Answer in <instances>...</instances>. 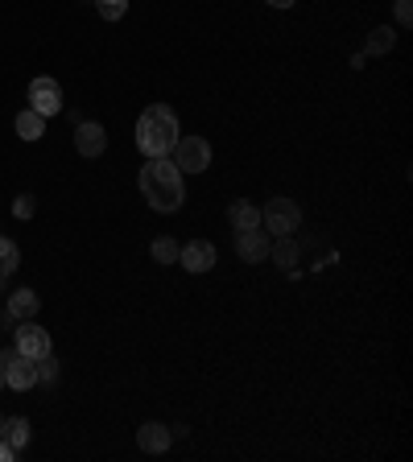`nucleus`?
I'll return each mask as SVG.
<instances>
[{"label": "nucleus", "mask_w": 413, "mask_h": 462, "mask_svg": "<svg viewBox=\"0 0 413 462\" xmlns=\"http://www.w3.org/2000/svg\"><path fill=\"white\" fill-rule=\"evenodd\" d=\"M141 194L145 203L153 206V211H162V215H170V211H178L186 198V182H182V170H178L170 157H149V162L141 165Z\"/></svg>", "instance_id": "1"}, {"label": "nucleus", "mask_w": 413, "mask_h": 462, "mask_svg": "<svg viewBox=\"0 0 413 462\" xmlns=\"http://www.w3.org/2000/svg\"><path fill=\"white\" fill-rule=\"evenodd\" d=\"M174 140H178V116H174V108L153 104V108L141 112V120H137V149H141L145 157H170Z\"/></svg>", "instance_id": "2"}, {"label": "nucleus", "mask_w": 413, "mask_h": 462, "mask_svg": "<svg viewBox=\"0 0 413 462\" xmlns=\"http://www.w3.org/2000/svg\"><path fill=\"white\" fill-rule=\"evenodd\" d=\"M261 227L269 236H294L302 227V211L294 198H269V206L261 211Z\"/></svg>", "instance_id": "3"}, {"label": "nucleus", "mask_w": 413, "mask_h": 462, "mask_svg": "<svg viewBox=\"0 0 413 462\" xmlns=\"http://www.w3.org/2000/svg\"><path fill=\"white\" fill-rule=\"evenodd\" d=\"M0 364H4V384H9L13 392H25V388L38 384V359L21 355L17 347H4V351H0Z\"/></svg>", "instance_id": "4"}, {"label": "nucleus", "mask_w": 413, "mask_h": 462, "mask_svg": "<svg viewBox=\"0 0 413 462\" xmlns=\"http://www.w3.org/2000/svg\"><path fill=\"white\" fill-rule=\"evenodd\" d=\"M170 153H174L170 162H174L182 173H203L206 165H211V145H206L203 137H178Z\"/></svg>", "instance_id": "5"}, {"label": "nucleus", "mask_w": 413, "mask_h": 462, "mask_svg": "<svg viewBox=\"0 0 413 462\" xmlns=\"http://www.w3.org/2000/svg\"><path fill=\"white\" fill-rule=\"evenodd\" d=\"M30 108L42 112V116H58L63 112V87H58V79L50 75H38L30 83Z\"/></svg>", "instance_id": "6"}, {"label": "nucleus", "mask_w": 413, "mask_h": 462, "mask_svg": "<svg viewBox=\"0 0 413 462\" xmlns=\"http://www.w3.org/2000/svg\"><path fill=\"white\" fill-rule=\"evenodd\" d=\"M13 347H17L21 355H30V359H42V355L55 351V347H50V334L33 323V318L17 323V331H13Z\"/></svg>", "instance_id": "7"}, {"label": "nucleus", "mask_w": 413, "mask_h": 462, "mask_svg": "<svg viewBox=\"0 0 413 462\" xmlns=\"http://www.w3.org/2000/svg\"><path fill=\"white\" fill-rule=\"evenodd\" d=\"M269 248H273V236L265 227H252V231H236V256L244 265H261L269 260Z\"/></svg>", "instance_id": "8"}, {"label": "nucleus", "mask_w": 413, "mask_h": 462, "mask_svg": "<svg viewBox=\"0 0 413 462\" xmlns=\"http://www.w3.org/2000/svg\"><path fill=\"white\" fill-rule=\"evenodd\" d=\"M178 265L190 269V273L215 269V244H206V239H190V244L178 248Z\"/></svg>", "instance_id": "9"}, {"label": "nucleus", "mask_w": 413, "mask_h": 462, "mask_svg": "<svg viewBox=\"0 0 413 462\" xmlns=\"http://www.w3.org/2000/svg\"><path fill=\"white\" fill-rule=\"evenodd\" d=\"M75 149L83 153V157H99V153L108 149V132H104V124H96V120H79Z\"/></svg>", "instance_id": "10"}, {"label": "nucleus", "mask_w": 413, "mask_h": 462, "mask_svg": "<svg viewBox=\"0 0 413 462\" xmlns=\"http://www.w3.org/2000/svg\"><path fill=\"white\" fill-rule=\"evenodd\" d=\"M170 441H174V433H170V425H162V421H145L141 430H137V446H141L145 454H165Z\"/></svg>", "instance_id": "11"}, {"label": "nucleus", "mask_w": 413, "mask_h": 462, "mask_svg": "<svg viewBox=\"0 0 413 462\" xmlns=\"http://www.w3.org/2000/svg\"><path fill=\"white\" fill-rule=\"evenodd\" d=\"M0 441H4V446H9L13 454L25 450V446H30V421H25V417L0 421Z\"/></svg>", "instance_id": "12"}, {"label": "nucleus", "mask_w": 413, "mask_h": 462, "mask_svg": "<svg viewBox=\"0 0 413 462\" xmlns=\"http://www.w3.org/2000/svg\"><path fill=\"white\" fill-rule=\"evenodd\" d=\"M4 310H9L17 323H25V318H33V314L42 310V298H38L33 290H17V293L9 298V306H4Z\"/></svg>", "instance_id": "13"}, {"label": "nucleus", "mask_w": 413, "mask_h": 462, "mask_svg": "<svg viewBox=\"0 0 413 462\" xmlns=\"http://www.w3.org/2000/svg\"><path fill=\"white\" fill-rule=\"evenodd\" d=\"M228 223H232V231H252V227H261V211L240 198V203L228 206Z\"/></svg>", "instance_id": "14"}, {"label": "nucleus", "mask_w": 413, "mask_h": 462, "mask_svg": "<svg viewBox=\"0 0 413 462\" xmlns=\"http://www.w3.org/2000/svg\"><path fill=\"white\" fill-rule=\"evenodd\" d=\"M42 132H46V116H42V112L25 108L21 116H17V137H21V140H42Z\"/></svg>", "instance_id": "15"}, {"label": "nucleus", "mask_w": 413, "mask_h": 462, "mask_svg": "<svg viewBox=\"0 0 413 462\" xmlns=\"http://www.w3.org/2000/svg\"><path fill=\"white\" fill-rule=\"evenodd\" d=\"M269 256L277 260L282 269H294V265H298V244H294V236H277V239H273Z\"/></svg>", "instance_id": "16"}, {"label": "nucleus", "mask_w": 413, "mask_h": 462, "mask_svg": "<svg viewBox=\"0 0 413 462\" xmlns=\"http://www.w3.org/2000/svg\"><path fill=\"white\" fill-rule=\"evenodd\" d=\"M392 46H397V33H392L389 25H381V29L368 33V46H364V55H389Z\"/></svg>", "instance_id": "17"}, {"label": "nucleus", "mask_w": 413, "mask_h": 462, "mask_svg": "<svg viewBox=\"0 0 413 462\" xmlns=\"http://www.w3.org/2000/svg\"><path fill=\"white\" fill-rule=\"evenodd\" d=\"M178 239H170V236H162V239H153L149 244V252H153V260H157V265H178Z\"/></svg>", "instance_id": "18"}, {"label": "nucleus", "mask_w": 413, "mask_h": 462, "mask_svg": "<svg viewBox=\"0 0 413 462\" xmlns=\"http://www.w3.org/2000/svg\"><path fill=\"white\" fill-rule=\"evenodd\" d=\"M17 265H21V248L13 244L9 236H0V273H17Z\"/></svg>", "instance_id": "19"}, {"label": "nucleus", "mask_w": 413, "mask_h": 462, "mask_svg": "<svg viewBox=\"0 0 413 462\" xmlns=\"http://www.w3.org/2000/svg\"><path fill=\"white\" fill-rule=\"evenodd\" d=\"M38 384H58V359H55V351L38 359Z\"/></svg>", "instance_id": "20"}, {"label": "nucleus", "mask_w": 413, "mask_h": 462, "mask_svg": "<svg viewBox=\"0 0 413 462\" xmlns=\"http://www.w3.org/2000/svg\"><path fill=\"white\" fill-rule=\"evenodd\" d=\"M96 9L104 21H120V17L129 13V0H96Z\"/></svg>", "instance_id": "21"}, {"label": "nucleus", "mask_w": 413, "mask_h": 462, "mask_svg": "<svg viewBox=\"0 0 413 462\" xmlns=\"http://www.w3.org/2000/svg\"><path fill=\"white\" fill-rule=\"evenodd\" d=\"M13 215H17V219H30L33 215V194H17V198H13Z\"/></svg>", "instance_id": "22"}, {"label": "nucleus", "mask_w": 413, "mask_h": 462, "mask_svg": "<svg viewBox=\"0 0 413 462\" xmlns=\"http://www.w3.org/2000/svg\"><path fill=\"white\" fill-rule=\"evenodd\" d=\"M397 25H401V29L413 25V0H397Z\"/></svg>", "instance_id": "23"}, {"label": "nucleus", "mask_w": 413, "mask_h": 462, "mask_svg": "<svg viewBox=\"0 0 413 462\" xmlns=\"http://www.w3.org/2000/svg\"><path fill=\"white\" fill-rule=\"evenodd\" d=\"M265 4H273V9H294L298 0H265Z\"/></svg>", "instance_id": "24"}, {"label": "nucleus", "mask_w": 413, "mask_h": 462, "mask_svg": "<svg viewBox=\"0 0 413 462\" xmlns=\"http://www.w3.org/2000/svg\"><path fill=\"white\" fill-rule=\"evenodd\" d=\"M9 458H13V450L4 446V441H0V462H9Z\"/></svg>", "instance_id": "25"}, {"label": "nucleus", "mask_w": 413, "mask_h": 462, "mask_svg": "<svg viewBox=\"0 0 413 462\" xmlns=\"http://www.w3.org/2000/svg\"><path fill=\"white\" fill-rule=\"evenodd\" d=\"M4 285H9V273H0V293H4Z\"/></svg>", "instance_id": "26"}, {"label": "nucleus", "mask_w": 413, "mask_h": 462, "mask_svg": "<svg viewBox=\"0 0 413 462\" xmlns=\"http://www.w3.org/2000/svg\"><path fill=\"white\" fill-rule=\"evenodd\" d=\"M0 388H4V364H0Z\"/></svg>", "instance_id": "27"}, {"label": "nucleus", "mask_w": 413, "mask_h": 462, "mask_svg": "<svg viewBox=\"0 0 413 462\" xmlns=\"http://www.w3.org/2000/svg\"><path fill=\"white\" fill-rule=\"evenodd\" d=\"M0 421H4V417H0Z\"/></svg>", "instance_id": "28"}]
</instances>
